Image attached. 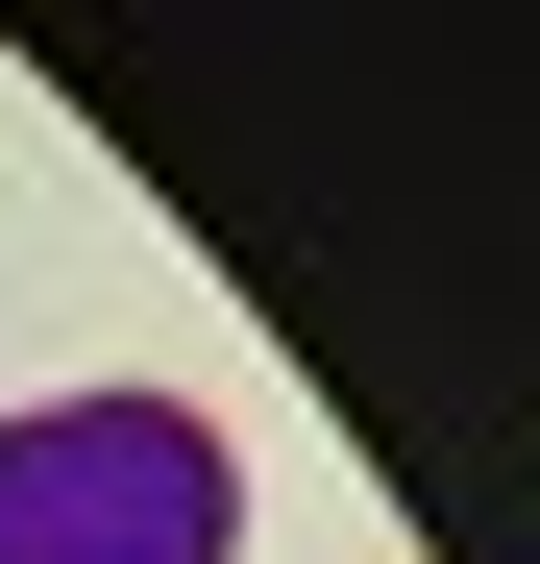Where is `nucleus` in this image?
I'll list each match as a JSON object with an SVG mask.
<instances>
[{
  "label": "nucleus",
  "instance_id": "obj_1",
  "mask_svg": "<svg viewBox=\"0 0 540 564\" xmlns=\"http://www.w3.org/2000/svg\"><path fill=\"white\" fill-rule=\"evenodd\" d=\"M0 564H222V442L172 417V393L0 417Z\"/></svg>",
  "mask_w": 540,
  "mask_h": 564
}]
</instances>
